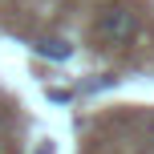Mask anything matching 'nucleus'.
I'll return each mask as SVG.
<instances>
[{
    "instance_id": "2",
    "label": "nucleus",
    "mask_w": 154,
    "mask_h": 154,
    "mask_svg": "<svg viewBox=\"0 0 154 154\" xmlns=\"http://www.w3.org/2000/svg\"><path fill=\"white\" fill-rule=\"evenodd\" d=\"M32 53L45 57V61H69L73 45H69V41H57V37H45V41H32Z\"/></svg>"
},
{
    "instance_id": "1",
    "label": "nucleus",
    "mask_w": 154,
    "mask_h": 154,
    "mask_svg": "<svg viewBox=\"0 0 154 154\" xmlns=\"http://www.w3.org/2000/svg\"><path fill=\"white\" fill-rule=\"evenodd\" d=\"M134 32H138V12L126 8V4H114L97 16V37L106 45H130Z\"/></svg>"
},
{
    "instance_id": "3",
    "label": "nucleus",
    "mask_w": 154,
    "mask_h": 154,
    "mask_svg": "<svg viewBox=\"0 0 154 154\" xmlns=\"http://www.w3.org/2000/svg\"><path fill=\"white\" fill-rule=\"evenodd\" d=\"M37 154H53V146H37Z\"/></svg>"
}]
</instances>
